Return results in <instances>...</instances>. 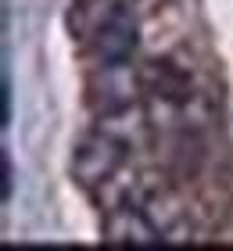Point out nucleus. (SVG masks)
Segmentation results:
<instances>
[{
    "mask_svg": "<svg viewBox=\"0 0 233 251\" xmlns=\"http://www.w3.org/2000/svg\"><path fill=\"white\" fill-rule=\"evenodd\" d=\"M126 158H129V144L119 133H111L108 126H101V129H90L76 140L68 173H72V179L79 187L97 190V187H108L122 173Z\"/></svg>",
    "mask_w": 233,
    "mask_h": 251,
    "instance_id": "f257e3e1",
    "label": "nucleus"
},
{
    "mask_svg": "<svg viewBox=\"0 0 233 251\" xmlns=\"http://www.w3.org/2000/svg\"><path fill=\"white\" fill-rule=\"evenodd\" d=\"M83 97L86 108L97 111L101 119L133 111L136 100L144 97V83H140V65L129 61H108V65H90L83 79Z\"/></svg>",
    "mask_w": 233,
    "mask_h": 251,
    "instance_id": "f03ea898",
    "label": "nucleus"
},
{
    "mask_svg": "<svg viewBox=\"0 0 233 251\" xmlns=\"http://www.w3.org/2000/svg\"><path fill=\"white\" fill-rule=\"evenodd\" d=\"M101 241L104 244H115V248H144V244H161L165 237L155 226V219L140 208V201H126V204H115L104 215V226H101Z\"/></svg>",
    "mask_w": 233,
    "mask_h": 251,
    "instance_id": "7ed1b4c3",
    "label": "nucleus"
},
{
    "mask_svg": "<svg viewBox=\"0 0 233 251\" xmlns=\"http://www.w3.org/2000/svg\"><path fill=\"white\" fill-rule=\"evenodd\" d=\"M140 83L151 100L165 108H183L194 100V83L186 75V68L176 65L172 58H147L140 61Z\"/></svg>",
    "mask_w": 233,
    "mask_h": 251,
    "instance_id": "20e7f679",
    "label": "nucleus"
},
{
    "mask_svg": "<svg viewBox=\"0 0 233 251\" xmlns=\"http://www.w3.org/2000/svg\"><path fill=\"white\" fill-rule=\"evenodd\" d=\"M83 58L90 65H108V61H129L133 50H136V18H133V7L119 15L111 25H104L90 43H83Z\"/></svg>",
    "mask_w": 233,
    "mask_h": 251,
    "instance_id": "39448f33",
    "label": "nucleus"
},
{
    "mask_svg": "<svg viewBox=\"0 0 233 251\" xmlns=\"http://www.w3.org/2000/svg\"><path fill=\"white\" fill-rule=\"evenodd\" d=\"M126 11H129L126 0H72L65 25L72 32V40L83 47V43H90L104 25H111L119 15H126Z\"/></svg>",
    "mask_w": 233,
    "mask_h": 251,
    "instance_id": "423d86ee",
    "label": "nucleus"
},
{
    "mask_svg": "<svg viewBox=\"0 0 233 251\" xmlns=\"http://www.w3.org/2000/svg\"><path fill=\"white\" fill-rule=\"evenodd\" d=\"M0 176H4V183H0V198L11 201V187H15V169H11V154H7V151L0 154Z\"/></svg>",
    "mask_w": 233,
    "mask_h": 251,
    "instance_id": "0eeeda50",
    "label": "nucleus"
},
{
    "mask_svg": "<svg viewBox=\"0 0 233 251\" xmlns=\"http://www.w3.org/2000/svg\"><path fill=\"white\" fill-rule=\"evenodd\" d=\"M0 122H11V83L4 79V90H0Z\"/></svg>",
    "mask_w": 233,
    "mask_h": 251,
    "instance_id": "6e6552de",
    "label": "nucleus"
}]
</instances>
